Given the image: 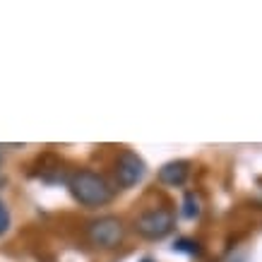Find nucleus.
Here are the masks:
<instances>
[{"label":"nucleus","instance_id":"obj_1","mask_svg":"<svg viewBox=\"0 0 262 262\" xmlns=\"http://www.w3.org/2000/svg\"><path fill=\"white\" fill-rule=\"evenodd\" d=\"M68 188H70V195L80 205L84 207H103L108 205L116 195V190L111 188V183L106 181L101 173L96 171H75V173L68 178Z\"/></svg>","mask_w":262,"mask_h":262},{"label":"nucleus","instance_id":"obj_2","mask_svg":"<svg viewBox=\"0 0 262 262\" xmlns=\"http://www.w3.org/2000/svg\"><path fill=\"white\" fill-rule=\"evenodd\" d=\"M125 233V222L113 214L99 216L87 224V241L99 250H116L118 246H123Z\"/></svg>","mask_w":262,"mask_h":262},{"label":"nucleus","instance_id":"obj_3","mask_svg":"<svg viewBox=\"0 0 262 262\" xmlns=\"http://www.w3.org/2000/svg\"><path fill=\"white\" fill-rule=\"evenodd\" d=\"M176 226V214L166 207H157V209H147L133 222L137 236H142L147 241H161L166 238L168 233Z\"/></svg>","mask_w":262,"mask_h":262},{"label":"nucleus","instance_id":"obj_4","mask_svg":"<svg viewBox=\"0 0 262 262\" xmlns=\"http://www.w3.org/2000/svg\"><path fill=\"white\" fill-rule=\"evenodd\" d=\"M113 173H116V181H118L120 188H133V185H137L144 178L147 164H144V159L140 154L125 149V151H120V157L116 159Z\"/></svg>","mask_w":262,"mask_h":262},{"label":"nucleus","instance_id":"obj_5","mask_svg":"<svg viewBox=\"0 0 262 262\" xmlns=\"http://www.w3.org/2000/svg\"><path fill=\"white\" fill-rule=\"evenodd\" d=\"M188 176H190V161H183V159H176V161H168L164 166L159 168V181L164 185H183V183L188 181Z\"/></svg>","mask_w":262,"mask_h":262},{"label":"nucleus","instance_id":"obj_6","mask_svg":"<svg viewBox=\"0 0 262 262\" xmlns=\"http://www.w3.org/2000/svg\"><path fill=\"white\" fill-rule=\"evenodd\" d=\"M181 212L185 219H200V214H202V200H200L198 192H185Z\"/></svg>","mask_w":262,"mask_h":262},{"label":"nucleus","instance_id":"obj_7","mask_svg":"<svg viewBox=\"0 0 262 262\" xmlns=\"http://www.w3.org/2000/svg\"><path fill=\"white\" fill-rule=\"evenodd\" d=\"M173 250H178V253H188V255H200V253H202L200 243L188 241V238H181L178 243H173Z\"/></svg>","mask_w":262,"mask_h":262},{"label":"nucleus","instance_id":"obj_8","mask_svg":"<svg viewBox=\"0 0 262 262\" xmlns=\"http://www.w3.org/2000/svg\"><path fill=\"white\" fill-rule=\"evenodd\" d=\"M10 224H12V216H10V209L8 205L0 200V236H5L10 231Z\"/></svg>","mask_w":262,"mask_h":262},{"label":"nucleus","instance_id":"obj_9","mask_svg":"<svg viewBox=\"0 0 262 262\" xmlns=\"http://www.w3.org/2000/svg\"><path fill=\"white\" fill-rule=\"evenodd\" d=\"M142 262H154V260H149V257H144V260Z\"/></svg>","mask_w":262,"mask_h":262},{"label":"nucleus","instance_id":"obj_10","mask_svg":"<svg viewBox=\"0 0 262 262\" xmlns=\"http://www.w3.org/2000/svg\"><path fill=\"white\" fill-rule=\"evenodd\" d=\"M0 159H3V157H0Z\"/></svg>","mask_w":262,"mask_h":262}]
</instances>
